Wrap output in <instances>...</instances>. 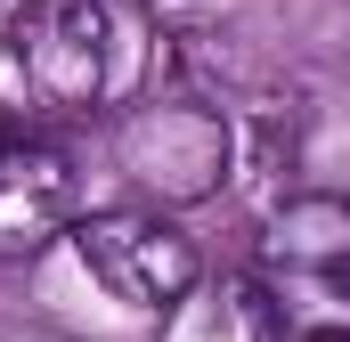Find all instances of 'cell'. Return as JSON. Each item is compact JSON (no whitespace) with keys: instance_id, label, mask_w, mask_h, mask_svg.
<instances>
[{"instance_id":"cell-1","label":"cell","mask_w":350,"mask_h":342,"mask_svg":"<svg viewBox=\"0 0 350 342\" xmlns=\"http://www.w3.org/2000/svg\"><path fill=\"white\" fill-rule=\"evenodd\" d=\"M0 49L41 114H106L131 98L139 16L131 0H16L0 25Z\"/></svg>"},{"instance_id":"cell-2","label":"cell","mask_w":350,"mask_h":342,"mask_svg":"<svg viewBox=\"0 0 350 342\" xmlns=\"http://www.w3.org/2000/svg\"><path fill=\"white\" fill-rule=\"evenodd\" d=\"M114 171L131 179L139 204H212L237 179V131L204 98H131L114 114Z\"/></svg>"},{"instance_id":"cell-3","label":"cell","mask_w":350,"mask_h":342,"mask_svg":"<svg viewBox=\"0 0 350 342\" xmlns=\"http://www.w3.org/2000/svg\"><path fill=\"white\" fill-rule=\"evenodd\" d=\"M66 245L82 253V269L98 277V293H106V302H122V310H139V318H163V310H179V302L204 285V253L172 228V212H163V204L82 212Z\"/></svg>"},{"instance_id":"cell-4","label":"cell","mask_w":350,"mask_h":342,"mask_svg":"<svg viewBox=\"0 0 350 342\" xmlns=\"http://www.w3.org/2000/svg\"><path fill=\"white\" fill-rule=\"evenodd\" d=\"M82 220V163L57 139H0V261H41Z\"/></svg>"},{"instance_id":"cell-5","label":"cell","mask_w":350,"mask_h":342,"mask_svg":"<svg viewBox=\"0 0 350 342\" xmlns=\"http://www.w3.org/2000/svg\"><path fill=\"white\" fill-rule=\"evenodd\" d=\"M261 269L269 293L350 302V196H326V187L277 196V212L261 220Z\"/></svg>"},{"instance_id":"cell-6","label":"cell","mask_w":350,"mask_h":342,"mask_svg":"<svg viewBox=\"0 0 350 342\" xmlns=\"http://www.w3.org/2000/svg\"><path fill=\"white\" fill-rule=\"evenodd\" d=\"M163 342H285V302L253 277H220L163 310Z\"/></svg>"},{"instance_id":"cell-7","label":"cell","mask_w":350,"mask_h":342,"mask_svg":"<svg viewBox=\"0 0 350 342\" xmlns=\"http://www.w3.org/2000/svg\"><path fill=\"white\" fill-rule=\"evenodd\" d=\"M8 342H82V334H57V326H25V334H8Z\"/></svg>"}]
</instances>
